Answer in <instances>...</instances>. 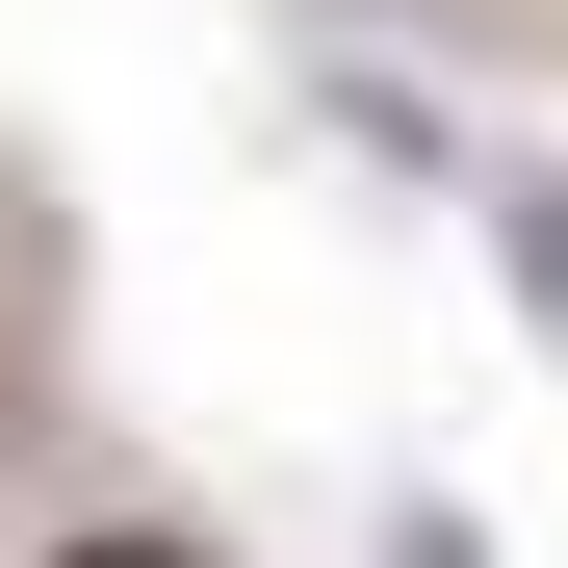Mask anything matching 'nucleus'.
<instances>
[{
  "label": "nucleus",
  "mask_w": 568,
  "mask_h": 568,
  "mask_svg": "<svg viewBox=\"0 0 568 568\" xmlns=\"http://www.w3.org/2000/svg\"><path fill=\"white\" fill-rule=\"evenodd\" d=\"M52 568H207V542H155V517H78V542H52Z\"/></svg>",
  "instance_id": "obj_1"
}]
</instances>
